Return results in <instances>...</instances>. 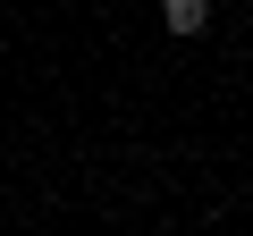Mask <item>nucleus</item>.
I'll return each mask as SVG.
<instances>
[{
    "mask_svg": "<svg viewBox=\"0 0 253 236\" xmlns=\"http://www.w3.org/2000/svg\"><path fill=\"white\" fill-rule=\"evenodd\" d=\"M161 26L169 34H203L211 26V0H161Z\"/></svg>",
    "mask_w": 253,
    "mask_h": 236,
    "instance_id": "f257e3e1",
    "label": "nucleus"
}]
</instances>
